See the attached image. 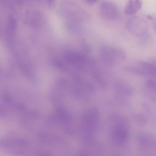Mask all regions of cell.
I'll list each match as a JSON object with an SVG mask.
<instances>
[{
    "label": "cell",
    "mask_w": 156,
    "mask_h": 156,
    "mask_svg": "<svg viewBox=\"0 0 156 156\" xmlns=\"http://www.w3.org/2000/svg\"><path fill=\"white\" fill-rule=\"evenodd\" d=\"M113 136L116 143L119 145L124 144L128 136V132L126 126L121 123L117 124L113 129Z\"/></svg>",
    "instance_id": "5"
},
{
    "label": "cell",
    "mask_w": 156,
    "mask_h": 156,
    "mask_svg": "<svg viewBox=\"0 0 156 156\" xmlns=\"http://www.w3.org/2000/svg\"><path fill=\"white\" fill-rule=\"evenodd\" d=\"M87 3L90 4H93L97 2L98 0H86Z\"/></svg>",
    "instance_id": "8"
},
{
    "label": "cell",
    "mask_w": 156,
    "mask_h": 156,
    "mask_svg": "<svg viewBox=\"0 0 156 156\" xmlns=\"http://www.w3.org/2000/svg\"><path fill=\"white\" fill-rule=\"evenodd\" d=\"M101 15L104 18L109 20L116 19L119 15V10L116 5L109 0L103 1L99 7Z\"/></svg>",
    "instance_id": "3"
},
{
    "label": "cell",
    "mask_w": 156,
    "mask_h": 156,
    "mask_svg": "<svg viewBox=\"0 0 156 156\" xmlns=\"http://www.w3.org/2000/svg\"><path fill=\"white\" fill-rule=\"evenodd\" d=\"M127 27L132 34L138 37L145 35L147 29L146 21L142 18L137 16L132 17L128 21Z\"/></svg>",
    "instance_id": "2"
},
{
    "label": "cell",
    "mask_w": 156,
    "mask_h": 156,
    "mask_svg": "<svg viewBox=\"0 0 156 156\" xmlns=\"http://www.w3.org/2000/svg\"><path fill=\"white\" fill-rule=\"evenodd\" d=\"M133 71L134 74L140 76L154 77L156 76L155 66L148 62H139L137 66H133Z\"/></svg>",
    "instance_id": "4"
},
{
    "label": "cell",
    "mask_w": 156,
    "mask_h": 156,
    "mask_svg": "<svg viewBox=\"0 0 156 156\" xmlns=\"http://www.w3.org/2000/svg\"><path fill=\"white\" fill-rule=\"evenodd\" d=\"M146 86L149 89L153 90H155L156 82L153 79H149L145 82Z\"/></svg>",
    "instance_id": "7"
},
{
    "label": "cell",
    "mask_w": 156,
    "mask_h": 156,
    "mask_svg": "<svg viewBox=\"0 0 156 156\" xmlns=\"http://www.w3.org/2000/svg\"><path fill=\"white\" fill-rule=\"evenodd\" d=\"M99 52L102 61L109 66L117 65L122 62L125 58L124 51L115 47L102 46L100 48Z\"/></svg>",
    "instance_id": "1"
},
{
    "label": "cell",
    "mask_w": 156,
    "mask_h": 156,
    "mask_svg": "<svg viewBox=\"0 0 156 156\" xmlns=\"http://www.w3.org/2000/svg\"><path fill=\"white\" fill-rule=\"evenodd\" d=\"M49 4H51L54 2L55 0H46Z\"/></svg>",
    "instance_id": "9"
},
{
    "label": "cell",
    "mask_w": 156,
    "mask_h": 156,
    "mask_svg": "<svg viewBox=\"0 0 156 156\" xmlns=\"http://www.w3.org/2000/svg\"><path fill=\"white\" fill-rule=\"evenodd\" d=\"M141 0H128L125 8V13L127 15L135 14L141 8Z\"/></svg>",
    "instance_id": "6"
}]
</instances>
